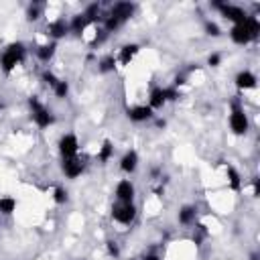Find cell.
<instances>
[{
    "label": "cell",
    "mask_w": 260,
    "mask_h": 260,
    "mask_svg": "<svg viewBox=\"0 0 260 260\" xmlns=\"http://www.w3.org/2000/svg\"><path fill=\"white\" fill-rule=\"evenodd\" d=\"M258 32H260V20L256 16H248L242 24H232L230 39L236 45H248L258 39Z\"/></svg>",
    "instance_id": "cell-1"
},
{
    "label": "cell",
    "mask_w": 260,
    "mask_h": 260,
    "mask_svg": "<svg viewBox=\"0 0 260 260\" xmlns=\"http://www.w3.org/2000/svg\"><path fill=\"white\" fill-rule=\"evenodd\" d=\"M24 55H26V47L24 43L20 41H14V43H8L0 55V69L4 73H12L22 61H24Z\"/></svg>",
    "instance_id": "cell-2"
},
{
    "label": "cell",
    "mask_w": 260,
    "mask_h": 260,
    "mask_svg": "<svg viewBox=\"0 0 260 260\" xmlns=\"http://www.w3.org/2000/svg\"><path fill=\"white\" fill-rule=\"evenodd\" d=\"M28 108H30V118H32V122H35L39 128H49V126L55 124L53 112H51L37 95L28 98Z\"/></svg>",
    "instance_id": "cell-3"
},
{
    "label": "cell",
    "mask_w": 260,
    "mask_h": 260,
    "mask_svg": "<svg viewBox=\"0 0 260 260\" xmlns=\"http://www.w3.org/2000/svg\"><path fill=\"white\" fill-rule=\"evenodd\" d=\"M211 8L219 10V14L225 20H230L232 24H242L250 16L242 6H236V4H230V2H211Z\"/></svg>",
    "instance_id": "cell-4"
},
{
    "label": "cell",
    "mask_w": 260,
    "mask_h": 260,
    "mask_svg": "<svg viewBox=\"0 0 260 260\" xmlns=\"http://www.w3.org/2000/svg\"><path fill=\"white\" fill-rule=\"evenodd\" d=\"M138 215V207L134 203H122V201H116L112 205V219L120 225H130Z\"/></svg>",
    "instance_id": "cell-5"
},
{
    "label": "cell",
    "mask_w": 260,
    "mask_h": 260,
    "mask_svg": "<svg viewBox=\"0 0 260 260\" xmlns=\"http://www.w3.org/2000/svg\"><path fill=\"white\" fill-rule=\"evenodd\" d=\"M230 130L236 136H244L250 130V120H248V114L244 112V108H240V106L232 108V112H230Z\"/></svg>",
    "instance_id": "cell-6"
},
{
    "label": "cell",
    "mask_w": 260,
    "mask_h": 260,
    "mask_svg": "<svg viewBox=\"0 0 260 260\" xmlns=\"http://www.w3.org/2000/svg\"><path fill=\"white\" fill-rule=\"evenodd\" d=\"M57 148H59L61 158L77 156V152H79V140H77V136H75V134L65 132V134H61V136H59V140H57Z\"/></svg>",
    "instance_id": "cell-7"
},
{
    "label": "cell",
    "mask_w": 260,
    "mask_h": 260,
    "mask_svg": "<svg viewBox=\"0 0 260 260\" xmlns=\"http://www.w3.org/2000/svg\"><path fill=\"white\" fill-rule=\"evenodd\" d=\"M85 171V162L79 156H69V158H61V173L67 179H77L81 177Z\"/></svg>",
    "instance_id": "cell-8"
},
{
    "label": "cell",
    "mask_w": 260,
    "mask_h": 260,
    "mask_svg": "<svg viewBox=\"0 0 260 260\" xmlns=\"http://www.w3.org/2000/svg\"><path fill=\"white\" fill-rule=\"evenodd\" d=\"M114 195H116V201H122V203H134V197H136V187L130 179H120L116 183V189H114Z\"/></svg>",
    "instance_id": "cell-9"
},
{
    "label": "cell",
    "mask_w": 260,
    "mask_h": 260,
    "mask_svg": "<svg viewBox=\"0 0 260 260\" xmlns=\"http://www.w3.org/2000/svg\"><path fill=\"white\" fill-rule=\"evenodd\" d=\"M126 116L130 122H136V124H142V122H148L154 118V110L148 106V104H140V106H132L126 110Z\"/></svg>",
    "instance_id": "cell-10"
},
{
    "label": "cell",
    "mask_w": 260,
    "mask_h": 260,
    "mask_svg": "<svg viewBox=\"0 0 260 260\" xmlns=\"http://www.w3.org/2000/svg\"><path fill=\"white\" fill-rule=\"evenodd\" d=\"M47 35L51 37V41H59V39H63V37H67L69 35V20H65V18H55V20H51L49 24H47Z\"/></svg>",
    "instance_id": "cell-11"
},
{
    "label": "cell",
    "mask_w": 260,
    "mask_h": 260,
    "mask_svg": "<svg viewBox=\"0 0 260 260\" xmlns=\"http://www.w3.org/2000/svg\"><path fill=\"white\" fill-rule=\"evenodd\" d=\"M138 162H140V156L134 148L126 150L122 156H120V171L126 173V175H132L136 169H138Z\"/></svg>",
    "instance_id": "cell-12"
},
{
    "label": "cell",
    "mask_w": 260,
    "mask_h": 260,
    "mask_svg": "<svg viewBox=\"0 0 260 260\" xmlns=\"http://www.w3.org/2000/svg\"><path fill=\"white\" fill-rule=\"evenodd\" d=\"M134 8H136V6H134L132 2H116V4L110 8V16H114L116 20H120V22L124 24V22L134 14Z\"/></svg>",
    "instance_id": "cell-13"
},
{
    "label": "cell",
    "mask_w": 260,
    "mask_h": 260,
    "mask_svg": "<svg viewBox=\"0 0 260 260\" xmlns=\"http://www.w3.org/2000/svg\"><path fill=\"white\" fill-rule=\"evenodd\" d=\"M256 75L252 73V71H248V69H244V71H238L236 73V77H234V83H236V87L240 89V91H248V89H254L256 87Z\"/></svg>",
    "instance_id": "cell-14"
},
{
    "label": "cell",
    "mask_w": 260,
    "mask_h": 260,
    "mask_svg": "<svg viewBox=\"0 0 260 260\" xmlns=\"http://www.w3.org/2000/svg\"><path fill=\"white\" fill-rule=\"evenodd\" d=\"M138 51H140V45H138V43H126V45L120 47L116 61H120L122 65H130L132 59L138 55Z\"/></svg>",
    "instance_id": "cell-15"
},
{
    "label": "cell",
    "mask_w": 260,
    "mask_h": 260,
    "mask_svg": "<svg viewBox=\"0 0 260 260\" xmlns=\"http://www.w3.org/2000/svg\"><path fill=\"white\" fill-rule=\"evenodd\" d=\"M195 219H197V207L195 205H183L181 209H179V213H177V221L181 223V225H191V223H195Z\"/></svg>",
    "instance_id": "cell-16"
},
{
    "label": "cell",
    "mask_w": 260,
    "mask_h": 260,
    "mask_svg": "<svg viewBox=\"0 0 260 260\" xmlns=\"http://www.w3.org/2000/svg\"><path fill=\"white\" fill-rule=\"evenodd\" d=\"M89 24H91V22L85 18V14L79 12V14H75V16L69 20V32H73V35H83Z\"/></svg>",
    "instance_id": "cell-17"
},
{
    "label": "cell",
    "mask_w": 260,
    "mask_h": 260,
    "mask_svg": "<svg viewBox=\"0 0 260 260\" xmlns=\"http://www.w3.org/2000/svg\"><path fill=\"white\" fill-rule=\"evenodd\" d=\"M55 53H57V43L55 41H49V43H43V45L37 47V57L43 63H49L55 57Z\"/></svg>",
    "instance_id": "cell-18"
},
{
    "label": "cell",
    "mask_w": 260,
    "mask_h": 260,
    "mask_svg": "<svg viewBox=\"0 0 260 260\" xmlns=\"http://www.w3.org/2000/svg\"><path fill=\"white\" fill-rule=\"evenodd\" d=\"M167 104V95H165V87H152L148 93V106L152 110H160Z\"/></svg>",
    "instance_id": "cell-19"
},
{
    "label": "cell",
    "mask_w": 260,
    "mask_h": 260,
    "mask_svg": "<svg viewBox=\"0 0 260 260\" xmlns=\"http://www.w3.org/2000/svg\"><path fill=\"white\" fill-rule=\"evenodd\" d=\"M16 205H18V201L14 197L2 195L0 197V215H12L16 211Z\"/></svg>",
    "instance_id": "cell-20"
},
{
    "label": "cell",
    "mask_w": 260,
    "mask_h": 260,
    "mask_svg": "<svg viewBox=\"0 0 260 260\" xmlns=\"http://www.w3.org/2000/svg\"><path fill=\"white\" fill-rule=\"evenodd\" d=\"M114 156V144H112V140H104L102 142V146H100V150H98V160L102 162V165H106L110 158Z\"/></svg>",
    "instance_id": "cell-21"
},
{
    "label": "cell",
    "mask_w": 260,
    "mask_h": 260,
    "mask_svg": "<svg viewBox=\"0 0 260 260\" xmlns=\"http://www.w3.org/2000/svg\"><path fill=\"white\" fill-rule=\"evenodd\" d=\"M83 14H85V18L93 24L95 20L102 18V16H100V14H102V4H100V2H91V4H87L85 10H83Z\"/></svg>",
    "instance_id": "cell-22"
},
{
    "label": "cell",
    "mask_w": 260,
    "mask_h": 260,
    "mask_svg": "<svg viewBox=\"0 0 260 260\" xmlns=\"http://www.w3.org/2000/svg\"><path fill=\"white\" fill-rule=\"evenodd\" d=\"M41 14H43V4L32 2V4H28V6H26V20L35 22V20H39V18H41Z\"/></svg>",
    "instance_id": "cell-23"
},
{
    "label": "cell",
    "mask_w": 260,
    "mask_h": 260,
    "mask_svg": "<svg viewBox=\"0 0 260 260\" xmlns=\"http://www.w3.org/2000/svg\"><path fill=\"white\" fill-rule=\"evenodd\" d=\"M53 93H55V98H59V100H65V98L69 95V81H65V79H59V81L55 83V87H53Z\"/></svg>",
    "instance_id": "cell-24"
},
{
    "label": "cell",
    "mask_w": 260,
    "mask_h": 260,
    "mask_svg": "<svg viewBox=\"0 0 260 260\" xmlns=\"http://www.w3.org/2000/svg\"><path fill=\"white\" fill-rule=\"evenodd\" d=\"M114 67H116V57H114V55H106V57L98 63V69H100L102 73H110V71H114Z\"/></svg>",
    "instance_id": "cell-25"
},
{
    "label": "cell",
    "mask_w": 260,
    "mask_h": 260,
    "mask_svg": "<svg viewBox=\"0 0 260 260\" xmlns=\"http://www.w3.org/2000/svg\"><path fill=\"white\" fill-rule=\"evenodd\" d=\"M53 201H55L57 205H65V203L69 201V191H67L65 187H55V189H53Z\"/></svg>",
    "instance_id": "cell-26"
},
{
    "label": "cell",
    "mask_w": 260,
    "mask_h": 260,
    "mask_svg": "<svg viewBox=\"0 0 260 260\" xmlns=\"http://www.w3.org/2000/svg\"><path fill=\"white\" fill-rule=\"evenodd\" d=\"M228 179H230V187L238 191L240 185H242V181H240V173H238L234 167H228Z\"/></svg>",
    "instance_id": "cell-27"
},
{
    "label": "cell",
    "mask_w": 260,
    "mask_h": 260,
    "mask_svg": "<svg viewBox=\"0 0 260 260\" xmlns=\"http://www.w3.org/2000/svg\"><path fill=\"white\" fill-rule=\"evenodd\" d=\"M203 28H205V35H209V37H219V35H221L219 24H217V22H213V20H205Z\"/></svg>",
    "instance_id": "cell-28"
},
{
    "label": "cell",
    "mask_w": 260,
    "mask_h": 260,
    "mask_svg": "<svg viewBox=\"0 0 260 260\" xmlns=\"http://www.w3.org/2000/svg\"><path fill=\"white\" fill-rule=\"evenodd\" d=\"M41 79H43V83H45V85H49L51 89H53V87H55V83L59 81V77H57L53 71H49V69H45V71L41 73Z\"/></svg>",
    "instance_id": "cell-29"
},
{
    "label": "cell",
    "mask_w": 260,
    "mask_h": 260,
    "mask_svg": "<svg viewBox=\"0 0 260 260\" xmlns=\"http://www.w3.org/2000/svg\"><path fill=\"white\" fill-rule=\"evenodd\" d=\"M165 95H167V102H177L181 98V91L177 87H165Z\"/></svg>",
    "instance_id": "cell-30"
},
{
    "label": "cell",
    "mask_w": 260,
    "mask_h": 260,
    "mask_svg": "<svg viewBox=\"0 0 260 260\" xmlns=\"http://www.w3.org/2000/svg\"><path fill=\"white\" fill-rule=\"evenodd\" d=\"M219 63H221V55H219V53H211V55L207 57V65H209V67H219Z\"/></svg>",
    "instance_id": "cell-31"
},
{
    "label": "cell",
    "mask_w": 260,
    "mask_h": 260,
    "mask_svg": "<svg viewBox=\"0 0 260 260\" xmlns=\"http://www.w3.org/2000/svg\"><path fill=\"white\" fill-rule=\"evenodd\" d=\"M106 248H108V254H110V256H114V258H118V256H120V248H118V244H116V242H108V244H106Z\"/></svg>",
    "instance_id": "cell-32"
},
{
    "label": "cell",
    "mask_w": 260,
    "mask_h": 260,
    "mask_svg": "<svg viewBox=\"0 0 260 260\" xmlns=\"http://www.w3.org/2000/svg\"><path fill=\"white\" fill-rule=\"evenodd\" d=\"M138 260H160V258H158V254H152V252H150V254H144V256L138 258Z\"/></svg>",
    "instance_id": "cell-33"
},
{
    "label": "cell",
    "mask_w": 260,
    "mask_h": 260,
    "mask_svg": "<svg viewBox=\"0 0 260 260\" xmlns=\"http://www.w3.org/2000/svg\"><path fill=\"white\" fill-rule=\"evenodd\" d=\"M2 110H4V104H2V102H0V112H2Z\"/></svg>",
    "instance_id": "cell-34"
}]
</instances>
